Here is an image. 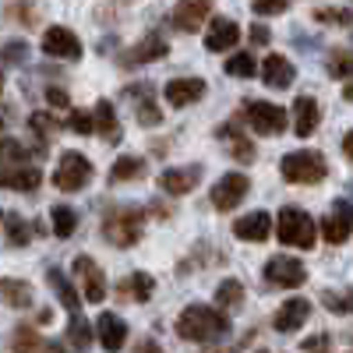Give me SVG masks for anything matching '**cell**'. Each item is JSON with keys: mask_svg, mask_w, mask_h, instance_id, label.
Wrapping results in <instances>:
<instances>
[{"mask_svg": "<svg viewBox=\"0 0 353 353\" xmlns=\"http://www.w3.org/2000/svg\"><path fill=\"white\" fill-rule=\"evenodd\" d=\"M230 332V318L209 304H188L176 318V336L184 343H212Z\"/></svg>", "mask_w": 353, "mask_h": 353, "instance_id": "1", "label": "cell"}, {"mask_svg": "<svg viewBox=\"0 0 353 353\" xmlns=\"http://www.w3.org/2000/svg\"><path fill=\"white\" fill-rule=\"evenodd\" d=\"M141 226H145V212L131 209V205H117L103 216V237L113 248H131L141 241Z\"/></svg>", "mask_w": 353, "mask_h": 353, "instance_id": "2", "label": "cell"}, {"mask_svg": "<svg viewBox=\"0 0 353 353\" xmlns=\"http://www.w3.org/2000/svg\"><path fill=\"white\" fill-rule=\"evenodd\" d=\"M279 173H283L286 184H318L321 176L329 173V163H325V156L314 152V149H301V152H290L283 159Z\"/></svg>", "mask_w": 353, "mask_h": 353, "instance_id": "3", "label": "cell"}, {"mask_svg": "<svg viewBox=\"0 0 353 353\" xmlns=\"http://www.w3.org/2000/svg\"><path fill=\"white\" fill-rule=\"evenodd\" d=\"M276 237L286 244V248H314V219L304 212V209H293V205H286V209L279 212L276 219Z\"/></svg>", "mask_w": 353, "mask_h": 353, "instance_id": "4", "label": "cell"}, {"mask_svg": "<svg viewBox=\"0 0 353 353\" xmlns=\"http://www.w3.org/2000/svg\"><path fill=\"white\" fill-rule=\"evenodd\" d=\"M88 181H92V163H88L81 152H64L61 163H57V170H53V184L61 191H68V194H74V191L88 188Z\"/></svg>", "mask_w": 353, "mask_h": 353, "instance_id": "5", "label": "cell"}, {"mask_svg": "<svg viewBox=\"0 0 353 353\" xmlns=\"http://www.w3.org/2000/svg\"><path fill=\"white\" fill-rule=\"evenodd\" d=\"M261 276H265V283H269V286L293 290V286H301V283L307 279V269H304V261H301V258H290V254H272L269 261H265Z\"/></svg>", "mask_w": 353, "mask_h": 353, "instance_id": "6", "label": "cell"}, {"mask_svg": "<svg viewBox=\"0 0 353 353\" xmlns=\"http://www.w3.org/2000/svg\"><path fill=\"white\" fill-rule=\"evenodd\" d=\"M244 113H248V124H251V131L254 134H265V138H272V134H283L286 131V110L283 106H272V103H261V99H254V103H248L244 106Z\"/></svg>", "mask_w": 353, "mask_h": 353, "instance_id": "7", "label": "cell"}, {"mask_svg": "<svg viewBox=\"0 0 353 353\" xmlns=\"http://www.w3.org/2000/svg\"><path fill=\"white\" fill-rule=\"evenodd\" d=\"M248 191H251L248 173H226V176H219V181H216L209 201H212L216 212H230V209H237V205L244 201Z\"/></svg>", "mask_w": 353, "mask_h": 353, "instance_id": "8", "label": "cell"}, {"mask_svg": "<svg viewBox=\"0 0 353 353\" xmlns=\"http://www.w3.org/2000/svg\"><path fill=\"white\" fill-rule=\"evenodd\" d=\"M350 233H353V201L336 198L329 205L325 219H321V237H325L329 244H346Z\"/></svg>", "mask_w": 353, "mask_h": 353, "instance_id": "9", "label": "cell"}, {"mask_svg": "<svg viewBox=\"0 0 353 353\" xmlns=\"http://www.w3.org/2000/svg\"><path fill=\"white\" fill-rule=\"evenodd\" d=\"M74 279L81 286V301L103 304V297H106V276H103V269L88 254H78L74 258Z\"/></svg>", "mask_w": 353, "mask_h": 353, "instance_id": "10", "label": "cell"}, {"mask_svg": "<svg viewBox=\"0 0 353 353\" xmlns=\"http://www.w3.org/2000/svg\"><path fill=\"white\" fill-rule=\"evenodd\" d=\"M43 53L57 57V61H81V39L64 25H50L43 32Z\"/></svg>", "mask_w": 353, "mask_h": 353, "instance_id": "11", "label": "cell"}, {"mask_svg": "<svg viewBox=\"0 0 353 353\" xmlns=\"http://www.w3.org/2000/svg\"><path fill=\"white\" fill-rule=\"evenodd\" d=\"M212 18V0H176L173 4V28H181V32H198V28Z\"/></svg>", "mask_w": 353, "mask_h": 353, "instance_id": "12", "label": "cell"}, {"mask_svg": "<svg viewBox=\"0 0 353 353\" xmlns=\"http://www.w3.org/2000/svg\"><path fill=\"white\" fill-rule=\"evenodd\" d=\"M170 53V43L159 36V32H149L141 43H134L124 57H121V64L124 68H138V64H152V61H163V57Z\"/></svg>", "mask_w": 353, "mask_h": 353, "instance_id": "13", "label": "cell"}, {"mask_svg": "<svg viewBox=\"0 0 353 353\" xmlns=\"http://www.w3.org/2000/svg\"><path fill=\"white\" fill-rule=\"evenodd\" d=\"M241 43V25L233 18H212L209 32H205V50L209 53H226Z\"/></svg>", "mask_w": 353, "mask_h": 353, "instance_id": "14", "label": "cell"}, {"mask_svg": "<svg viewBox=\"0 0 353 353\" xmlns=\"http://www.w3.org/2000/svg\"><path fill=\"white\" fill-rule=\"evenodd\" d=\"M96 339H99V346H103L106 353H121L124 343H128V325H124V318L103 311L99 321H96Z\"/></svg>", "mask_w": 353, "mask_h": 353, "instance_id": "15", "label": "cell"}, {"mask_svg": "<svg viewBox=\"0 0 353 353\" xmlns=\"http://www.w3.org/2000/svg\"><path fill=\"white\" fill-rule=\"evenodd\" d=\"M128 99H134V113H138V124L141 128H156L163 121V113H159V103L152 96V85H128Z\"/></svg>", "mask_w": 353, "mask_h": 353, "instance_id": "16", "label": "cell"}, {"mask_svg": "<svg viewBox=\"0 0 353 353\" xmlns=\"http://www.w3.org/2000/svg\"><path fill=\"white\" fill-rule=\"evenodd\" d=\"M321 124V106L314 96H297L293 99V131L297 138H311Z\"/></svg>", "mask_w": 353, "mask_h": 353, "instance_id": "17", "label": "cell"}, {"mask_svg": "<svg viewBox=\"0 0 353 353\" xmlns=\"http://www.w3.org/2000/svg\"><path fill=\"white\" fill-rule=\"evenodd\" d=\"M163 96H166L170 106L184 110V106H191V103H198L205 96V81L201 78H173V81H166Z\"/></svg>", "mask_w": 353, "mask_h": 353, "instance_id": "18", "label": "cell"}, {"mask_svg": "<svg viewBox=\"0 0 353 353\" xmlns=\"http://www.w3.org/2000/svg\"><path fill=\"white\" fill-rule=\"evenodd\" d=\"M307 318H311V301H304V297H290V301L276 311L272 329H276V332H297Z\"/></svg>", "mask_w": 353, "mask_h": 353, "instance_id": "19", "label": "cell"}, {"mask_svg": "<svg viewBox=\"0 0 353 353\" xmlns=\"http://www.w3.org/2000/svg\"><path fill=\"white\" fill-rule=\"evenodd\" d=\"M269 233H272V216L269 212H248L244 219L233 223V237L237 241L261 244V241H269Z\"/></svg>", "mask_w": 353, "mask_h": 353, "instance_id": "20", "label": "cell"}, {"mask_svg": "<svg viewBox=\"0 0 353 353\" xmlns=\"http://www.w3.org/2000/svg\"><path fill=\"white\" fill-rule=\"evenodd\" d=\"M198 181H201V170H198V166H176V170L159 173V188H163L166 194H173V198H181V194L194 191Z\"/></svg>", "mask_w": 353, "mask_h": 353, "instance_id": "21", "label": "cell"}, {"mask_svg": "<svg viewBox=\"0 0 353 353\" xmlns=\"http://www.w3.org/2000/svg\"><path fill=\"white\" fill-rule=\"evenodd\" d=\"M156 293V279L149 272H131L121 279V286H117V297L121 301H131V304H145Z\"/></svg>", "mask_w": 353, "mask_h": 353, "instance_id": "22", "label": "cell"}, {"mask_svg": "<svg viewBox=\"0 0 353 353\" xmlns=\"http://www.w3.org/2000/svg\"><path fill=\"white\" fill-rule=\"evenodd\" d=\"M261 78H265L269 88H290L293 78H297V71H293V64L286 61L283 53H269L261 61Z\"/></svg>", "mask_w": 353, "mask_h": 353, "instance_id": "23", "label": "cell"}, {"mask_svg": "<svg viewBox=\"0 0 353 353\" xmlns=\"http://www.w3.org/2000/svg\"><path fill=\"white\" fill-rule=\"evenodd\" d=\"M43 184V173L36 166H8V170H0V188L4 191H36Z\"/></svg>", "mask_w": 353, "mask_h": 353, "instance_id": "24", "label": "cell"}, {"mask_svg": "<svg viewBox=\"0 0 353 353\" xmlns=\"http://www.w3.org/2000/svg\"><path fill=\"white\" fill-rule=\"evenodd\" d=\"M46 279H50V286H53V293H57V301L68 307V314H78V311H81V297H78L74 283H71L61 269H46Z\"/></svg>", "mask_w": 353, "mask_h": 353, "instance_id": "25", "label": "cell"}, {"mask_svg": "<svg viewBox=\"0 0 353 353\" xmlns=\"http://www.w3.org/2000/svg\"><path fill=\"white\" fill-rule=\"evenodd\" d=\"M0 301L14 311H25V307H32L36 297H32V286L25 279H0Z\"/></svg>", "mask_w": 353, "mask_h": 353, "instance_id": "26", "label": "cell"}, {"mask_svg": "<svg viewBox=\"0 0 353 353\" xmlns=\"http://www.w3.org/2000/svg\"><path fill=\"white\" fill-rule=\"evenodd\" d=\"M96 131H99L103 141H110V145L121 141V124H117V110H113L110 99H99V103H96Z\"/></svg>", "mask_w": 353, "mask_h": 353, "instance_id": "27", "label": "cell"}, {"mask_svg": "<svg viewBox=\"0 0 353 353\" xmlns=\"http://www.w3.org/2000/svg\"><path fill=\"white\" fill-rule=\"evenodd\" d=\"M32 156H43L39 149L32 152L28 145L14 141V138H0V170H8V166H25Z\"/></svg>", "mask_w": 353, "mask_h": 353, "instance_id": "28", "label": "cell"}, {"mask_svg": "<svg viewBox=\"0 0 353 353\" xmlns=\"http://www.w3.org/2000/svg\"><path fill=\"white\" fill-rule=\"evenodd\" d=\"M219 138H230V156H233V159L254 163V145H251L244 134H237V121L223 124V128H219Z\"/></svg>", "mask_w": 353, "mask_h": 353, "instance_id": "29", "label": "cell"}, {"mask_svg": "<svg viewBox=\"0 0 353 353\" xmlns=\"http://www.w3.org/2000/svg\"><path fill=\"white\" fill-rule=\"evenodd\" d=\"M244 304V283L241 279H223L216 286V307L219 311H237Z\"/></svg>", "mask_w": 353, "mask_h": 353, "instance_id": "30", "label": "cell"}, {"mask_svg": "<svg viewBox=\"0 0 353 353\" xmlns=\"http://www.w3.org/2000/svg\"><path fill=\"white\" fill-rule=\"evenodd\" d=\"M145 176V159L141 156H121L110 166V181L124 184V181H141Z\"/></svg>", "mask_w": 353, "mask_h": 353, "instance_id": "31", "label": "cell"}, {"mask_svg": "<svg viewBox=\"0 0 353 353\" xmlns=\"http://www.w3.org/2000/svg\"><path fill=\"white\" fill-rule=\"evenodd\" d=\"M321 304L332 314H353V290L350 286H329L321 290Z\"/></svg>", "mask_w": 353, "mask_h": 353, "instance_id": "32", "label": "cell"}, {"mask_svg": "<svg viewBox=\"0 0 353 353\" xmlns=\"http://www.w3.org/2000/svg\"><path fill=\"white\" fill-rule=\"evenodd\" d=\"M325 71H329V78H353V50H343V46L329 50Z\"/></svg>", "mask_w": 353, "mask_h": 353, "instance_id": "33", "label": "cell"}, {"mask_svg": "<svg viewBox=\"0 0 353 353\" xmlns=\"http://www.w3.org/2000/svg\"><path fill=\"white\" fill-rule=\"evenodd\" d=\"M11 350H14V353H43V350H46V343L39 339V332H36V329L21 325V329H14V336H11Z\"/></svg>", "mask_w": 353, "mask_h": 353, "instance_id": "34", "label": "cell"}, {"mask_svg": "<svg viewBox=\"0 0 353 353\" xmlns=\"http://www.w3.org/2000/svg\"><path fill=\"white\" fill-rule=\"evenodd\" d=\"M50 219H53V233H57V237H71V233L78 230V216H74V209H68V205H53Z\"/></svg>", "mask_w": 353, "mask_h": 353, "instance_id": "35", "label": "cell"}, {"mask_svg": "<svg viewBox=\"0 0 353 353\" xmlns=\"http://www.w3.org/2000/svg\"><path fill=\"white\" fill-rule=\"evenodd\" d=\"M68 343H71L74 350H88V343H92V329H88V321H85V314H81V311H78V314H71Z\"/></svg>", "mask_w": 353, "mask_h": 353, "instance_id": "36", "label": "cell"}, {"mask_svg": "<svg viewBox=\"0 0 353 353\" xmlns=\"http://www.w3.org/2000/svg\"><path fill=\"white\" fill-rule=\"evenodd\" d=\"M28 241H32V223H25L18 212L8 216V244L11 248H25Z\"/></svg>", "mask_w": 353, "mask_h": 353, "instance_id": "37", "label": "cell"}, {"mask_svg": "<svg viewBox=\"0 0 353 353\" xmlns=\"http://www.w3.org/2000/svg\"><path fill=\"white\" fill-rule=\"evenodd\" d=\"M226 74H233V78H254L258 74V61L251 53H233L226 61Z\"/></svg>", "mask_w": 353, "mask_h": 353, "instance_id": "38", "label": "cell"}, {"mask_svg": "<svg viewBox=\"0 0 353 353\" xmlns=\"http://www.w3.org/2000/svg\"><path fill=\"white\" fill-rule=\"evenodd\" d=\"M314 21L318 25H343V28H350L353 25V11L350 8H318Z\"/></svg>", "mask_w": 353, "mask_h": 353, "instance_id": "39", "label": "cell"}, {"mask_svg": "<svg viewBox=\"0 0 353 353\" xmlns=\"http://www.w3.org/2000/svg\"><path fill=\"white\" fill-rule=\"evenodd\" d=\"M28 128L39 134V141H50L57 131H61V124H57L50 113H32V117H28Z\"/></svg>", "mask_w": 353, "mask_h": 353, "instance_id": "40", "label": "cell"}, {"mask_svg": "<svg viewBox=\"0 0 353 353\" xmlns=\"http://www.w3.org/2000/svg\"><path fill=\"white\" fill-rule=\"evenodd\" d=\"M8 18H18L21 25H28V28H32L36 21H39V11L32 8V4H28V0H14V4H8V11H4Z\"/></svg>", "mask_w": 353, "mask_h": 353, "instance_id": "41", "label": "cell"}, {"mask_svg": "<svg viewBox=\"0 0 353 353\" xmlns=\"http://www.w3.org/2000/svg\"><path fill=\"white\" fill-rule=\"evenodd\" d=\"M68 128L78 131V134H92V131H96V113H88V110H71Z\"/></svg>", "mask_w": 353, "mask_h": 353, "instance_id": "42", "label": "cell"}, {"mask_svg": "<svg viewBox=\"0 0 353 353\" xmlns=\"http://www.w3.org/2000/svg\"><path fill=\"white\" fill-rule=\"evenodd\" d=\"M290 8V0H254L251 4V11L258 14V18H269V14H283Z\"/></svg>", "mask_w": 353, "mask_h": 353, "instance_id": "43", "label": "cell"}, {"mask_svg": "<svg viewBox=\"0 0 353 353\" xmlns=\"http://www.w3.org/2000/svg\"><path fill=\"white\" fill-rule=\"evenodd\" d=\"M4 61H8V64H25V61H28V43H25V39L8 43V46H4Z\"/></svg>", "mask_w": 353, "mask_h": 353, "instance_id": "44", "label": "cell"}, {"mask_svg": "<svg viewBox=\"0 0 353 353\" xmlns=\"http://www.w3.org/2000/svg\"><path fill=\"white\" fill-rule=\"evenodd\" d=\"M304 353H332V339H329L325 332L307 336V339H304Z\"/></svg>", "mask_w": 353, "mask_h": 353, "instance_id": "45", "label": "cell"}, {"mask_svg": "<svg viewBox=\"0 0 353 353\" xmlns=\"http://www.w3.org/2000/svg\"><path fill=\"white\" fill-rule=\"evenodd\" d=\"M46 103H50V106H57V110H68V106H71L68 92H64V88H57V85H50V88H46Z\"/></svg>", "mask_w": 353, "mask_h": 353, "instance_id": "46", "label": "cell"}, {"mask_svg": "<svg viewBox=\"0 0 353 353\" xmlns=\"http://www.w3.org/2000/svg\"><path fill=\"white\" fill-rule=\"evenodd\" d=\"M248 32H251V43H254V46H265V43H269V28H265V25H251Z\"/></svg>", "mask_w": 353, "mask_h": 353, "instance_id": "47", "label": "cell"}, {"mask_svg": "<svg viewBox=\"0 0 353 353\" xmlns=\"http://www.w3.org/2000/svg\"><path fill=\"white\" fill-rule=\"evenodd\" d=\"M131 353H163V350H159V343H152V339H141V343H134Z\"/></svg>", "mask_w": 353, "mask_h": 353, "instance_id": "48", "label": "cell"}, {"mask_svg": "<svg viewBox=\"0 0 353 353\" xmlns=\"http://www.w3.org/2000/svg\"><path fill=\"white\" fill-rule=\"evenodd\" d=\"M343 152H346V159H353V131L343 138Z\"/></svg>", "mask_w": 353, "mask_h": 353, "instance_id": "49", "label": "cell"}, {"mask_svg": "<svg viewBox=\"0 0 353 353\" xmlns=\"http://www.w3.org/2000/svg\"><path fill=\"white\" fill-rule=\"evenodd\" d=\"M0 88H4V74H0Z\"/></svg>", "mask_w": 353, "mask_h": 353, "instance_id": "50", "label": "cell"}, {"mask_svg": "<svg viewBox=\"0 0 353 353\" xmlns=\"http://www.w3.org/2000/svg\"><path fill=\"white\" fill-rule=\"evenodd\" d=\"M0 223H4V212H0Z\"/></svg>", "mask_w": 353, "mask_h": 353, "instance_id": "51", "label": "cell"}, {"mask_svg": "<svg viewBox=\"0 0 353 353\" xmlns=\"http://www.w3.org/2000/svg\"><path fill=\"white\" fill-rule=\"evenodd\" d=\"M258 353H269V350H258Z\"/></svg>", "mask_w": 353, "mask_h": 353, "instance_id": "52", "label": "cell"}]
</instances>
